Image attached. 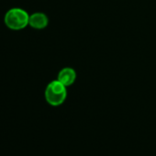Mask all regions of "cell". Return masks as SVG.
I'll use <instances>...</instances> for the list:
<instances>
[{
    "label": "cell",
    "mask_w": 156,
    "mask_h": 156,
    "mask_svg": "<svg viewBox=\"0 0 156 156\" xmlns=\"http://www.w3.org/2000/svg\"><path fill=\"white\" fill-rule=\"evenodd\" d=\"M4 21L9 29L12 30H21L29 25L30 15L22 9L14 8L6 13Z\"/></svg>",
    "instance_id": "1"
},
{
    "label": "cell",
    "mask_w": 156,
    "mask_h": 156,
    "mask_svg": "<svg viewBox=\"0 0 156 156\" xmlns=\"http://www.w3.org/2000/svg\"><path fill=\"white\" fill-rule=\"evenodd\" d=\"M45 99L52 107L61 106L67 98L66 87L60 81L54 80L49 83L45 89Z\"/></svg>",
    "instance_id": "2"
},
{
    "label": "cell",
    "mask_w": 156,
    "mask_h": 156,
    "mask_svg": "<svg viewBox=\"0 0 156 156\" xmlns=\"http://www.w3.org/2000/svg\"><path fill=\"white\" fill-rule=\"evenodd\" d=\"M75 79H76V73L73 69L70 67H65L62 69L59 72L57 77V80L60 81L66 87L72 86L75 82Z\"/></svg>",
    "instance_id": "3"
},
{
    "label": "cell",
    "mask_w": 156,
    "mask_h": 156,
    "mask_svg": "<svg viewBox=\"0 0 156 156\" xmlns=\"http://www.w3.org/2000/svg\"><path fill=\"white\" fill-rule=\"evenodd\" d=\"M49 23L48 17L41 12H36L30 16L29 25L36 30H42L47 27Z\"/></svg>",
    "instance_id": "4"
}]
</instances>
